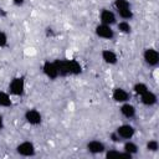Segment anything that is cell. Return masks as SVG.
<instances>
[{"mask_svg":"<svg viewBox=\"0 0 159 159\" xmlns=\"http://www.w3.org/2000/svg\"><path fill=\"white\" fill-rule=\"evenodd\" d=\"M9 91L14 96H22L25 92V78L21 76L12 78L9 84Z\"/></svg>","mask_w":159,"mask_h":159,"instance_id":"1","label":"cell"},{"mask_svg":"<svg viewBox=\"0 0 159 159\" xmlns=\"http://www.w3.org/2000/svg\"><path fill=\"white\" fill-rule=\"evenodd\" d=\"M143 58H144V61H145L147 65L153 66V67L159 63V53H158V51L155 48H152V47L144 50Z\"/></svg>","mask_w":159,"mask_h":159,"instance_id":"2","label":"cell"},{"mask_svg":"<svg viewBox=\"0 0 159 159\" xmlns=\"http://www.w3.org/2000/svg\"><path fill=\"white\" fill-rule=\"evenodd\" d=\"M96 35L101 39L104 40H112L114 37V31L112 30V27L109 25H104V24H99L96 26Z\"/></svg>","mask_w":159,"mask_h":159,"instance_id":"3","label":"cell"},{"mask_svg":"<svg viewBox=\"0 0 159 159\" xmlns=\"http://www.w3.org/2000/svg\"><path fill=\"white\" fill-rule=\"evenodd\" d=\"M16 152L22 157H32L35 155L36 150H35V145L31 142H22L16 147Z\"/></svg>","mask_w":159,"mask_h":159,"instance_id":"4","label":"cell"},{"mask_svg":"<svg viewBox=\"0 0 159 159\" xmlns=\"http://www.w3.org/2000/svg\"><path fill=\"white\" fill-rule=\"evenodd\" d=\"M25 119L31 125H39L42 122V116L37 109H27L25 112Z\"/></svg>","mask_w":159,"mask_h":159,"instance_id":"5","label":"cell"},{"mask_svg":"<svg viewBox=\"0 0 159 159\" xmlns=\"http://www.w3.org/2000/svg\"><path fill=\"white\" fill-rule=\"evenodd\" d=\"M42 72L46 77H48L50 80H56L60 75H58V71H57V67L55 65V62H50V61H46L42 66Z\"/></svg>","mask_w":159,"mask_h":159,"instance_id":"6","label":"cell"},{"mask_svg":"<svg viewBox=\"0 0 159 159\" xmlns=\"http://www.w3.org/2000/svg\"><path fill=\"white\" fill-rule=\"evenodd\" d=\"M116 132H117V134L119 135L120 139H127L128 140V139L133 138V135L135 133V129L129 124H122V125H119L117 128Z\"/></svg>","mask_w":159,"mask_h":159,"instance_id":"7","label":"cell"},{"mask_svg":"<svg viewBox=\"0 0 159 159\" xmlns=\"http://www.w3.org/2000/svg\"><path fill=\"white\" fill-rule=\"evenodd\" d=\"M99 20H101V24L109 25V26H112L113 24L117 22L114 12L111 11V10H107V9H104V10L101 11V14H99Z\"/></svg>","mask_w":159,"mask_h":159,"instance_id":"8","label":"cell"},{"mask_svg":"<svg viewBox=\"0 0 159 159\" xmlns=\"http://www.w3.org/2000/svg\"><path fill=\"white\" fill-rule=\"evenodd\" d=\"M112 98H113L116 102H118V103H124V102H128V99H129V93H128L125 89L118 87V88H114V89H113V92H112Z\"/></svg>","mask_w":159,"mask_h":159,"instance_id":"9","label":"cell"},{"mask_svg":"<svg viewBox=\"0 0 159 159\" xmlns=\"http://www.w3.org/2000/svg\"><path fill=\"white\" fill-rule=\"evenodd\" d=\"M87 150L92 154H101L106 150V147L99 140H91L87 143Z\"/></svg>","mask_w":159,"mask_h":159,"instance_id":"10","label":"cell"},{"mask_svg":"<svg viewBox=\"0 0 159 159\" xmlns=\"http://www.w3.org/2000/svg\"><path fill=\"white\" fill-rule=\"evenodd\" d=\"M53 62L57 67V71H58L60 76L70 75V60H56Z\"/></svg>","mask_w":159,"mask_h":159,"instance_id":"11","label":"cell"},{"mask_svg":"<svg viewBox=\"0 0 159 159\" xmlns=\"http://www.w3.org/2000/svg\"><path fill=\"white\" fill-rule=\"evenodd\" d=\"M140 101H142V103L145 104V106H154V104L157 103L158 98H157V94H155L154 92H152V91L148 89L147 92H144V93L140 96Z\"/></svg>","mask_w":159,"mask_h":159,"instance_id":"12","label":"cell"},{"mask_svg":"<svg viewBox=\"0 0 159 159\" xmlns=\"http://www.w3.org/2000/svg\"><path fill=\"white\" fill-rule=\"evenodd\" d=\"M101 56H102V60L108 65H116L117 61H118V57H117L116 52H113L111 50H103Z\"/></svg>","mask_w":159,"mask_h":159,"instance_id":"13","label":"cell"},{"mask_svg":"<svg viewBox=\"0 0 159 159\" xmlns=\"http://www.w3.org/2000/svg\"><path fill=\"white\" fill-rule=\"evenodd\" d=\"M120 113L125 117V118H133L135 116V107L128 102H124L120 106Z\"/></svg>","mask_w":159,"mask_h":159,"instance_id":"14","label":"cell"},{"mask_svg":"<svg viewBox=\"0 0 159 159\" xmlns=\"http://www.w3.org/2000/svg\"><path fill=\"white\" fill-rule=\"evenodd\" d=\"M123 152H125L127 154H129L132 157V155H134V154L138 153V145L128 139V142H125L124 145H123Z\"/></svg>","mask_w":159,"mask_h":159,"instance_id":"15","label":"cell"},{"mask_svg":"<svg viewBox=\"0 0 159 159\" xmlns=\"http://www.w3.org/2000/svg\"><path fill=\"white\" fill-rule=\"evenodd\" d=\"M12 101L7 92L0 91V107H11Z\"/></svg>","mask_w":159,"mask_h":159,"instance_id":"16","label":"cell"},{"mask_svg":"<svg viewBox=\"0 0 159 159\" xmlns=\"http://www.w3.org/2000/svg\"><path fill=\"white\" fill-rule=\"evenodd\" d=\"M81 65L76 60H70V75H78L81 73Z\"/></svg>","mask_w":159,"mask_h":159,"instance_id":"17","label":"cell"},{"mask_svg":"<svg viewBox=\"0 0 159 159\" xmlns=\"http://www.w3.org/2000/svg\"><path fill=\"white\" fill-rule=\"evenodd\" d=\"M133 91H134V93H135V94L142 96L144 92H147V91H148V86H147L145 83H143V82H138V83H135V84H134Z\"/></svg>","mask_w":159,"mask_h":159,"instance_id":"18","label":"cell"},{"mask_svg":"<svg viewBox=\"0 0 159 159\" xmlns=\"http://www.w3.org/2000/svg\"><path fill=\"white\" fill-rule=\"evenodd\" d=\"M117 27H118L119 32H122V34H129L132 31V27H130V25H129L128 21H120V22H118L117 24Z\"/></svg>","mask_w":159,"mask_h":159,"instance_id":"19","label":"cell"},{"mask_svg":"<svg viewBox=\"0 0 159 159\" xmlns=\"http://www.w3.org/2000/svg\"><path fill=\"white\" fill-rule=\"evenodd\" d=\"M107 158H118V157H124V158H130L129 154H127L125 152H118V150H108L106 153Z\"/></svg>","mask_w":159,"mask_h":159,"instance_id":"20","label":"cell"},{"mask_svg":"<svg viewBox=\"0 0 159 159\" xmlns=\"http://www.w3.org/2000/svg\"><path fill=\"white\" fill-rule=\"evenodd\" d=\"M114 6H116L117 11H118V10H122V9L130 7V5H129L128 0H116V1H114Z\"/></svg>","mask_w":159,"mask_h":159,"instance_id":"21","label":"cell"},{"mask_svg":"<svg viewBox=\"0 0 159 159\" xmlns=\"http://www.w3.org/2000/svg\"><path fill=\"white\" fill-rule=\"evenodd\" d=\"M158 148H159V143L155 139H152V140H149L147 143V149L150 150V152H157Z\"/></svg>","mask_w":159,"mask_h":159,"instance_id":"22","label":"cell"},{"mask_svg":"<svg viewBox=\"0 0 159 159\" xmlns=\"http://www.w3.org/2000/svg\"><path fill=\"white\" fill-rule=\"evenodd\" d=\"M7 45V36L5 32L0 31V47H5Z\"/></svg>","mask_w":159,"mask_h":159,"instance_id":"23","label":"cell"},{"mask_svg":"<svg viewBox=\"0 0 159 159\" xmlns=\"http://www.w3.org/2000/svg\"><path fill=\"white\" fill-rule=\"evenodd\" d=\"M111 139H112V142H114V143H118V142H120V140H122V139L119 138V135L117 134V132L111 134Z\"/></svg>","mask_w":159,"mask_h":159,"instance_id":"24","label":"cell"},{"mask_svg":"<svg viewBox=\"0 0 159 159\" xmlns=\"http://www.w3.org/2000/svg\"><path fill=\"white\" fill-rule=\"evenodd\" d=\"M12 2H14L16 6H21V5H24L25 0H12Z\"/></svg>","mask_w":159,"mask_h":159,"instance_id":"25","label":"cell"},{"mask_svg":"<svg viewBox=\"0 0 159 159\" xmlns=\"http://www.w3.org/2000/svg\"><path fill=\"white\" fill-rule=\"evenodd\" d=\"M4 128V118H2V116L0 114V129H2Z\"/></svg>","mask_w":159,"mask_h":159,"instance_id":"26","label":"cell"},{"mask_svg":"<svg viewBox=\"0 0 159 159\" xmlns=\"http://www.w3.org/2000/svg\"><path fill=\"white\" fill-rule=\"evenodd\" d=\"M0 15H5V12L2 11V9H0Z\"/></svg>","mask_w":159,"mask_h":159,"instance_id":"27","label":"cell"}]
</instances>
